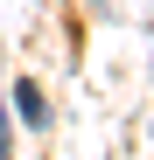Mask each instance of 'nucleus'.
Here are the masks:
<instances>
[{"instance_id":"1","label":"nucleus","mask_w":154,"mask_h":160,"mask_svg":"<svg viewBox=\"0 0 154 160\" xmlns=\"http://www.w3.org/2000/svg\"><path fill=\"white\" fill-rule=\"evenodd\" d=\"M14 104H21V118H28V125H42V118H49V104H42V91H35V84H14Z\"/></svg>"}]
</instances>
